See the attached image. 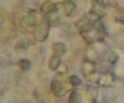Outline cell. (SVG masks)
I'll return each instance as SVG.
<instances>
[{
    "label": "cell",
    "mask_w": 124,
    "mask_h": 103,
    "mask_svg": "<svg viewBox=\"0 0 124 103\" xmlns=\"http://www.w3.org/2000/svg\"><path fill=\"white\" fill-rule=\"evenodd\" d=\"M52 89L54 94L56 95H59L62 91L61 84L56 80H53L52 82Z\"/></svg>",
    "instance_id": "6da1fadb"
},
{
    "label": "cell",
    "mask_w": 124,
    "mask_h": 103,
    "mask_svg": "<svg viewBox=\"0 0 124 103\" xmlns=\"http://www.w3.org/2000/svg\"><path fill=\"white\" fill-rule=\"evenodd\" d=\"M64 7L65 10V13H67V15H69L71 12L74 10L75 8V6L74 5L73 2H71L70 0H67L64 3Z\"/></svg>",
    "instance_id": "7a4b0ae2"
},
{
    "label": "cell",
    "mask_w": 124,
    "mask_h": 103,
    "mask_svg": "<svg viewBox=\"0 0 124 103\" xmlns=\"http://www.w3.org/2000/svg\"><path fill=\"white\" fill-rule=\"evenodd\" d=\"M59 63H60V58L59 56L56 55V54H54L50 61V66L51 69L52 70H56L59 66Z\"/></svg>",
    "instance_id": "3957f363"
},
{
    "label": "cell",
    "mask_w": 124,
    "mask_h": 103,
    "mask_svg": "<svg viewBox=\"0 0 124 103\" xmlns=\"http://www.w3.org/2000/svg\"><path fill=\"white\" fill-rule=\"evenodd\" d=\"M69 102L70 103H81V96L79 93L77 92H73L70 96Z\"/></svg>",
    "instance_id": "277c9868"
},
{
    "label": "cell",
    "mask_w": 124,
    "mask_h": 103,
    "mask_svg": "<svg viewBox=\"0 0 124 103\" xmlns=\"http://www.w3.org/2000/svg\"><path fill=\"white\" fill-rule=\"evenodd\" d=\"M54 8H55V6H54V5L53 4L49 2V1H47V2H46L44 4L42 5V8H41V9H42L43 12L48 13L52 12L53 10H54Z\"/></svg>",
    "instance_id": "5b68a950"
},
{
    "label": "cell",
    "mask_w": 124,
    "mask_h": 103,
    "mask_svg": "<svg viewBox=\"0 0 124 103\" xmlns=\"http://www.w3.org/2000/svg\"><path fill=\"white\" fill-rule=\"evenodd\" d=\"M19 65L23 70H26L30 68V62L27 59H22L19 62Z\"/></svg>",
    "instance_id": "8992f818"
},
{
    "label": "cell",
    "mask_w": 124,
    "mask_h": 103,
    "mask_svg": "<svg viewBox=\"0 0 124 103\" xmlns=\"http://www.w3.org/2000/svg\"><path fill=\"white\" fill-rule=\"evenodd\" d=\"M54 48L55 50L57 51L58 52H61L62 53H64V52L66 51V46L64 44L58 43L54 46Z\"/></svg>",
    "instance_id": "52a82bcc"
},
{
    "label": "cell",
    "mask_w": 124,
    "mask_h": 103,
    "mask_svg": "<svg viewBox=\"0 0 124 103\" xmlns=\"http://www.w3.org/2000/svg\"><path fill=\"white\" fill-rule=\"evenodd\" d=\"M92 2L93 7H98V8L105 7V3L103 0H92Z\"/></svg>",
    "instance_id": "ba28073f"
},
{
    "label": "cell",
    "mask_w": 124,
    "mask_h": 103,
    "mask_svg": "<svg viewBox=\"0 0 124 103\" xmlns=\"http://www.w3.org/2000/svg\"><path fill=\"white\" fill-rule=\"evenodd\" d=\"M70 82L74 86H79L81 84V81L78 76L74 75L70 77Z\"/></svg>",
    "instance_id": "9c48e42d"
},
{
    "label": "cell",
    "mask_w": 124,
    "mask_h": 103,
    "mask_svg": "<svg viewBox=\"0 0 124 103\" xmlns=\"http://www.w3.org/2000/svg\"><path fill=\"white\" fill-rule=\"evenodd\" d=\"M111 52V54H110L108 56V60L110 61V63H114L115 62H116L117 61V54L115 53L114 52Z\"/></svg>",
    "instance_id": "30bf717a"
}]
</instances>
